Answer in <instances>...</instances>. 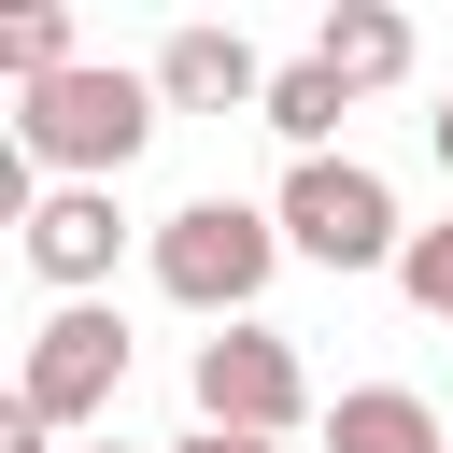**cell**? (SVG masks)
Wrapping results in <instances>:
<instances>
[{
	"label": "cell",
	"instance_id": "6da1fadb",
	"mask_svg": "<svg viewBox=\"0 0 453 453\" xmlns=\"http://www.w3.org/2000/svg\"><path fill=\"white\" fill-rule=\"evenodd\" d=\"M142 269H156L170 311L255 326V297H269V269H283V212H269V198H184V212L142 226Z\"/></svg>",
	"mask_w": 453,
	"mask_h": 453
},
{
	"label": "cell",
	"instance_id": "7a4b0ae2",
	"mask_svg": "<svg viewBox=\"0 0 453 453\" xmlns=\"http://www.w3.org/2000/svg\"><path fill=\"white\" fill-rule=\"evenodd\" d=\"M156 113H170L156 71H99L85 57V71H57V85L14 99V156L57 170V184H127V156L156 142Z\"/></svg>",
	"mask_w": 453,
	"mask_h": 453
},
{
	"label": "cell",
	"instance_id": "3957f363",
	"mask_svg": "<svg viewBox=\"0 0 453 453\" xmlns=\"http://www.w3.org/2000/svg\"><path fill=\"white\" fill-rule=\"evenodd\" d=\"M269 212H283V255H311V269H340V283L411 255V226H396V184H382L368 156H297Z\"/></svg>",
	"mask_w": 453,
	"mask_h": 453
},
{
	"label": "cell",
	"instance_id": "277c9868",
	"mask_svg": "<svg viewBox=\"0 0 453 453\" xmlns=\"http://www.w3.org/2000/svg\"><path fill=\"white\" fill-rule=\"evenodd\" d=\"M14 396L71 439V425H113V396H127V311L113 297H57L42 326H28V354H14Z\"/></svg>",
	"mask_w": 453,
	"mask_h": 453
},
{
	"label": "cell",
	"instance_id": "5b68a950",
	"mask_svg": "<svg viewBox=\"0 0 453 453\" xmlns=\"http://www.w3.org/2000/svg\"><path fill=\"white\" fill-rule=\"evenodd\" d=\"M184 396H198V425H226V439H297V425H326L283 326H212V340L184 354Z\"/></svg>",
	"mask_w": 453,
	"mask_h": 453
},
{
	"label": "cell",
	"instance_id": "8992f818",
	"mask_svg": "<svg viewBox=\"0 0 453 453\" xmlns=\"http://www.w3.org/2000/svg\"><path fill=\"white\" fill-rule=\"evenodd\" d=\"M57 297H99L113 283V255H127V198L113 184H42V212H28V241H14Z\"/></svg>",
	"mask_w": 453,
	"mask_h": 453
},
{
	"label": "cell",
	"instance_id": "52a82bcc",
	"mask_svg": "<svg viewBox=\"0 0 453 453\" xmlns=\"http://www.w3.org/2000/svg\"><path fill=\"white\" fill-rule=\"evenodd\" d=\"M156 99H170V113H269V57H255V28L184 14V28L156 42Z\"/></svg>",
	"mask_w": 453,
	"mask_h": 453
},
{
	"label": "cell",
	"instance_id": "ba28073f",
	"mask_svg": "<svg viewBox=\"0 0 453 453\" xmlns=\"http://www.w3.org/2000/svg\"><path fill=\"white\" fill-rule=\"evenodd\" d=\"M311 57H326L354 99H382V85H411V14H382V0H326V14H311Z\"/></svg>",
	"mask_w": 453,
	"mask_h": 453
},
{
	"label": "cell",
	"instance_id": "9c48e42d",
	"mask_svg": "<svg viewBox=\"0 0 453 453\" xmlns=\"http://www.w3.org/2000/svg\"><path fill=\"white\" fill-rule=\"evenodd\" d=\"M326 453H453V425L411 382H340L326 396Z\"/></svg>",
	"mask_w": 453,
	"mask_h": 453
},
{
	"label": "cell",
	"instance_id": "30bf717a",
	"mask_svg": "<svg viewBox=\"0 0 453 453\" xmlns=\"http://www.w3.org/2000/svg\"><path fill=\"white\" fill-rule=\"evenodd\" d=\"M340 113H354V85H340L326 57H283V71H269V113H255V127H269L283 156H340Z\"/></svg>",
	"mask_w": 453,
	"mask_h": 453
},
{
	"label": "cell",
	"instance_id": "8fae6325",
	"mask_svg": "<svg viewBox=\"0 0 453 453\" xmlns=\"http://www.w3.org/2000/svg\"><path fill=\"white\" fill-rule=\"evenodd\" d=\"M0 71H14V99H28V85H57V71H85L71 14H57V0H14V14H0Z\"/></svg>",
	"mask_w": 453,
	"mask_h": 453
},
{
	"label": "cell",
	"instance_id": "7c38bea8",
	"mask_svg": "<svg viewBox=\"0 0 453 453\" xmlns=\"http://www.w3.org/2000/svg\"><path fill=\"white\" fill-rule=\"evenodd\" d=\"M396 297L453 326V212H439V226H411V255H396Z\"/></svg>",
	"mask_w": 453,
	"mask_h": 453
},
{
	"label": "cell",
	"instance_id": "4fadbf2b",
	"mask_svg": "<svg viewBox=\"0 0 453 453\" xmlns=\"http://www.w3.org/2000/svg\"><path fill=\"white\" fill-rule=\"evenodd\" d=\"M0 453H57V425H42L28 396H14V411H0Z\"/></svg>",
	"mask_w": 453,
	"mask_h": 453
},
{
	"label": "cell",
	"instance_id": "5bb4252c",
	"mask_svg": "<svg viewBox=\"0 0 453 453\" xmlns=\"http://www.w3.org/2000/svg\"><path fill=\"white\" fill-rule=\"evenodd\" d=\"M170 453H283V439H226V425H184Z\"/></svg>",
	"mask_w": 453,
	"mask_h": 453
},
{
	"label": "cell",
	"instance_id": "9a60e30c",
	"mask_svg": "<svg viewBox=\"0 0 453 453\" xmlns=\"http://www.w3.org/2000/svg\"><path fill=\"white\" fill-rule=\"evenodd\" d=\"M425 142H439V170H453V99H439V113H425Z\"/></svg>",
	"mask_w": 453,
	"mask_h": 453
},
{
	"label": "cell",
	"instance_id": "2e32d148",
	"mask_svg": "<svg viewBox=\"0 0 453 453\" xmlns=\"http://www.w3.org/2000/svg\"><path fill=\"white\" fill-rule=\"evenodd\" d=\"M85 453H127V439H85Z\"/></svg>",
	"mask_w": 453,
	"mask_h": 453
}]
</instances>
